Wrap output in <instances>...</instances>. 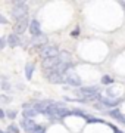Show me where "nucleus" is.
I'll list each match as a JSON object with an SVG mask.
<instances>
[{"instance_id": "nucleus-6", "label": "nucleus", "mask_w": 125, "mask_h": 133, "mask_svg": "<svg viewBox=\"0 0 125 133\" xmlns=\"http://www.w3.org/2000/svg\"><path fill=\"white\" fill-rule=\"evenodd\" d=\"M29 30H31V33H33L34 37H37V36H40V34H41V31H40V27H38V24H37L35 21H34L33 24H31Z\"/></svg>"}, {"instance_id": "nucleus-1", "label": "nucleus", "mask_w": 125, "mask_h": 133, "mask_svg": "<svg viewBox=\"0 0 125 133\" xmlns=\"http://www.w3.org/2000/svg\"><path fill=\"white\" fill-rule=\"evenodd\" d=\"M63 81H66L68 84H71V86H80V77H78L77 74H75V71L71 70V68L65 72Z\"/></svg>"}, {"instance_id": "nucleus-5", "label": "nucleus", "mask_w": 125, "mask_h": 133, "mask_svg": "<svg viewBox=\"0 0 125 133\" xmlns=\"http://www.w3.org/2000/svg\"><path fill=\"white\" fill-rule=\"evenodd\" d=\"M34 44H37V46H41V48H43V44L46 42H47V38L44 37L43 34H40V36H37V37H34Z\"/></svg>"}, {"instance_id": "nucleus-7", "label": "nucleus", "mask_w": 125, "mask_h": 133, "mask_svg": "<svg viewBox=\"0 0 125 133\" xmlns=\"http://www.w3.org/2000/svg\"><path fill=\"white\" fill-rule=\"evenodd\" d=\"M101 81H103V83H105V84H111V83H112V78H111V77H103V78H101Z\"/></svg>"}, {"instance_id": "nucleus-4", "label": "nucleus", "mask_w": 125, "mask_h": 133, "mask_svg": "<svg viewBox=\"0 0 125 133\" xmlns=\"http://www.w3.org/2000/svg\"><path fill=\"white\" fill-rule=\"evenodd\" d=\"M27 27H28V18L25 16V18L18 19V24L15 25V30H16L18 33H22L24 30H27Z\"/></svg>"}, {"instance_id": "nucleus-2", "label": "nucleus", "mask_w": 125, "mask_h": 133, "mask_svg": "<svg viewBox=\"0 0 125 133\" xmlns=\"http://www.w3.org/2000/svg\"><path fill=\"white\" fill-rule=\"evenodd\" d=\"M12 14H13V16H15L16 19L25 18V16H27V6H25L24 3H21V2L15 3V5H13V10H12Z\"/></svg>"}, {"instance_id": "nucleus-3", "label": "nucleus", "mask_w": 125, "mask_h": 133, "mask_svg": "<svg viewBox=\"0 0 125 133\" xmlns=\"http://www.w3.org/2000/svg\"><path fill=\"white\" fill-rule=\"evenodd\" d=\"M59 50L54 46H44L43 49H41V56L44 58V59H49V58H56L59 56Z\"/></svg>"}]
</instances>
